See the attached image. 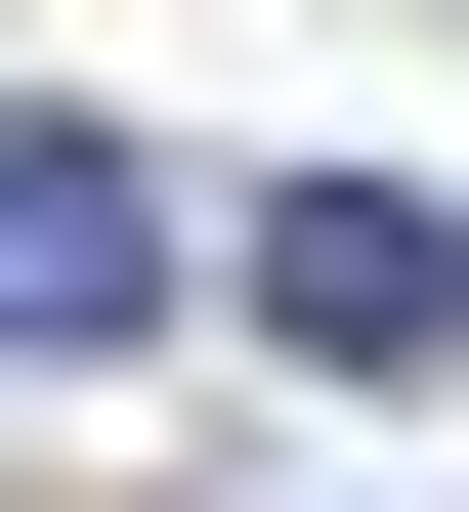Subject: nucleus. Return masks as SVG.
<instances>
[{
	"label": "nucleus",
	"instance_id": "f03ea898",
	"mask_svg": "<svg viewBox=\"0 0 469 512\" xmlns=\"http://www.w3.org/2000/svg\"><path fill=\"white\" fill-rule=\"evenodd\" d=\"M0 342H43V384L171 342V171H128V128H0Z\"/></svg>",
	"mask_w": 469,
	"mask_h": 512
},
{
	"label": "nucleus",
	"instance_id": "f257e3e1",
	"mask_svg": "<svg viewBox=\"0 0 469 512\" xmlns=\"http://www.w3.org/2000/svg\"><path fill=\"white\" fill-rule=\"evenodd\" d=\"M256 342L299 384H469V214L427 171H299V214H256Z\"/></svg>",
	"mask_w": 469,
	"mask_h": 512
}]
</instances>
